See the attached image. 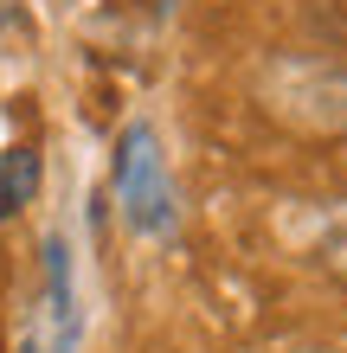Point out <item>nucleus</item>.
I'll use <instances>...</instances> for the list:
<instances>
[{"instance_id":"nucleus-6","label":"nucleus","mask_w":347,"mask_h":353,"mask_svg":"<svg viewBox=\"0 0 347 353\" xmlns=\"http://www.w3.org/2000/svg\"><path fill=\"white\" fill-rule=\"evenodd\" d=\"M19 353H39V341H19Z\"/></svg>"},{"instance_id":"nucleus-3","label":"nucleus","mask_w":347,"mask_h":353,"mask_svg":"<svg viewBox=\"0 0 347 353\" xmlns=\"http://www.w3.org/2000/svg\"><path fill=\"white\" fill-rule=\"evenodd\" d=\"M46 289H52V321H58V347H77V289H71V244L46 238Z\"/></svg>"},{"instance_id":"nucleus-1","label":"nucleus","mask_w":347,"mask_h":353,"mask_svg":"<svg viewBox=\"0 0 347 353\" xmlns=\"http://www.w3.org/2000/svg\"><path fill=\"white\" fill-rule=\"evenodd\" d=\"M251 97L290 135L309 141L347 135V58L335 52H270L251 71Z\"/></svg>"},{"instance_id":"nucleus-5","label":"nucleus","mask_w":347,"mask_h":353,"mask_svg":"<svg viewBox=\"0 0 347 353\" xmlns=\"http://www.w3.org/2000/svg\"><path fill=\"white\" fill-rule=\"evenodd\" d=\"M315 257L328 263L335 276H347V199L321 212V232H315Z\"/></svg>"},{"instance_id":"nucleus-4","label":"nucleus","mask_w":347,"mask_h":353,"mask_svg":"<svg viewBox=\"0 0 347 353\" xmlns=\"http://www.w3.org/2000/svg\"><path fill=\"white\" fill-rule=\"evenodd\" d=\"M39 193V154L32 148H0V219L26 212Z\"/></svg>"},{"instance_id":"nucleus-2","label":"nucleus","mask_w":347,"mask_h":353,"mask_svg":"<svg viewBox=\"0 0 347 353\" xmlns=\"http://www.w3.org/2000/svg\"><path fill=\"white\" fill-rule=\"evenodd\" d=\"M116 186H122V212H129L135 232H148V238L174 232V186H168V174H161V148H155V135L141 129V122L122 135Z\"/></svg>"}]
</instances>
